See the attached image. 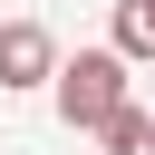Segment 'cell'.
<instances>
[{
	"label": "cell",
	"instance_id": "cell-1",
	"mask_svg": "<svg viewBox=\"0 0 155 155\" xmlns=\"http://www.w3.org/2000/svg\"><path fill=\"white\" fill-rule=\"evenodd\" d=\"M58 116L87 126V136H107V126L126 116V58H116V48H78V58L58 68Z\"/></svg>",
	"mask_w": 155,
	"mask_h": 155
},
{
	"label": "cell",
	"instance_id": "cell-2",
	"mask_svg": "<svg viewBox=\"0 0 155 155\" xmlns=\"http://www.w3.org/2000/svg\"><path fill=\"white\" fill-rule=\"evenodd\" d=\"M0 87H58V39L39 19H0Z\"/></svg>",
	"mask_w": 155,
	"mask_h": 155
},
{
	"label": "cell",
	"instance_id": "cell-3",
	"mask_svg": "<svg viewBox=\"0 0 155 155\" xmlns=\"http://www.w3.org/2000/svg\"><path fill=\"white\" fill-rule=\"evenodd\" d=\"M116 58H155V0H116Z\"/></svg>",
	"mask_w": 155,
	"mask_h": 155
},
{
	"label": "cell",
	"instance_id": "cell-4",
	"mask_svg": "<svg viewBox=\"0 0 155 155\" xmlns=\"http://www.w3.org/2000/svg\"><path fill=\"white\" fill-rule=\"evenodd\" d=\"M97 145H107V155H155V116H145V107H126V116H116Z\"/></svg>",
	"mask_w": 155,
	"mask_h": 155
}]
</instances>
